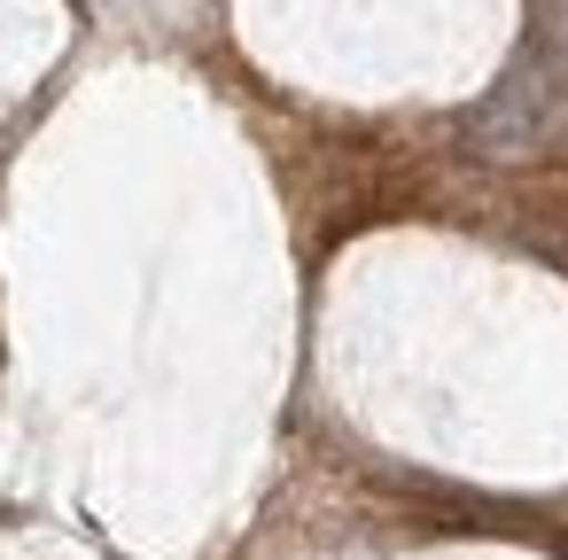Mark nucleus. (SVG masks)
Listing matches in <instances>:
<instances>
[{
	"mask_svg": "<svg viewBox=\"0 0 568 560\" xmlns=\"http://www.w3.org/2000/svg\"><path fill=\"white\" fill-rule=\"evenodd\" d=\"M552 102H560V86H552V71H545V55L529 48L483 102H475V118H467V141L483 149V156H498V164H521V156H537V141H545V125H552Z\"/></svg>",
	"mask_w": 568,
	"mask_h": 560,
	"instance_id": "nucleus-1",
	"label": "nucleus"
}]
</instances>
